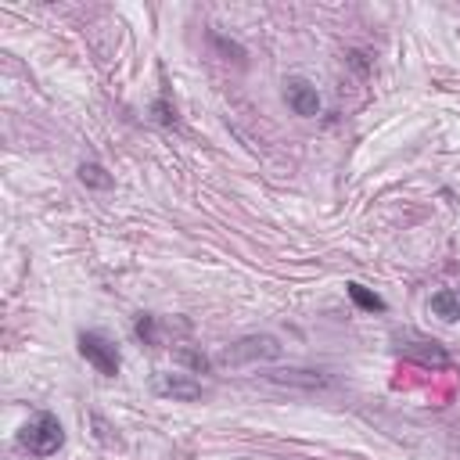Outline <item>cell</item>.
Segmentation results:
<instances>
[{"label": "cell", "mask_w": 460, "mask_h": 460, "mask_svg": "<svg viewBox=\"0 0 460 460\" xmlns=\"http://www.w3.org/2000/svg\"><path fill=\"white\" fill-rule=\"evenodd\" d=\"M133 331H137V338H140L144 345H158V323H155V316H147V313L137 316V327H133Z\"/></svg>", "instance_id": "cell-10"}, {"label": "cell", "mask_w": 460, "mask_h": 460, "mask_svg": "<svg viewBox=\"0 0 460 460\" xmlns=\"http://www.w3.org/2000/svg\"><path fill=\"white\" fill-rule=\"evenodd\" d=\"M273 381H295V385H309V388H316V385H327V377H316V374H309V370H284V374H270Z\"/></svg>", "instance_id": "cell-9"}, {"label": "cell", "mask_w": 460, "mask_h": 460, "mask_svg": "<svg viewBox=\"0 0 460 460\" xmlns=\"http://www.w3.org/2000/svg\"><path fill=\"white\" fill-rule=\"evenodd\" d=\"M155 115H158V122H165V126H169V122H176V111H169V104H165V101H158V104H155Z\"/></svg>", "instance_id": "cell-12"}, {"label": "cell", "mask_w": 460, "mask_h": 460, "mask_svg": "<svg viewBox=\"0 0 460 460\" xmlns=\"http://www.w3.org/2000/svg\"><path fill=\"white\" fill-rule=\"evenodd\" d=\"M280 356V341L273 334H248L234 345L223 349V363H248V359H277Z\"/></svg>", "instance_id": "cell-3"}, {"label": "cell", "mask_w": 460, "mask_h": 460, "mask_svg": "<svg viewBox=\"0 0 460 460\" xmlns=\"http://www.w3.org/2000/svg\"><path fill=\"white\" fill-rule=\"evenodd\" d=\"M349 298H352L359 309H367V313H381V309H385V298H377L374 291H367V288L356 284V280L349 284Z\"/></svg>", "instance_id": "cell-7"}, {"label": "cell", "mask_w": 460, "mask_h": 460, "mask_svg": "<svg viewBox=\"0 0 460 460\" xmlns=\"http://www.w3.org/2000/svg\"><path fill=\"white\" fill-rule=\"evenodd\" d=\"M431 313H435L438 320L453 323V320L460 316V295H456V291H435V295H431Z\"/></svg>", "instance_id": "cell-6"}, {"label": "cell", "mask_w": 460, "mask_h": 460, "mask_svg": "<svg viewBox=\"0 0 460 460\" xmlns=\"http://www.w3.org/2000/svg\"><path fill=\"white\" fill-rule=\"evenodd\" d=\"M180 359H183V363H190L194 370H205V367H208V359H205V356H198V352H190V349H180Z\"/></svg>", "instance_id": "cell-11"}, {"label": "cell", "mask_w": 460, "mask_h": 460, "mask_svg": "<svg viewBox=\"0 0 460 460\" xmlns=\"http://www.w3.org/2000/svg\"><path fill=\"white\" fill-rule=\"evenodd\" d=\"M79 352H83V359H86L97 374H104V377H115L119 367H122L119 349H115L101 331H83V334H79Z\"/></svg>", "instance_id": "cell-2"}, {"label": "cell", "mask_w": 460, "mask_h": 460, "mask_svg": "<svg viewBox=\"0 0 460 460\" xmlns=\"http://www.w3.org/2000/svg\"><path fill=\"white\" fill-rule=\"evenodd\" d=\"M151 388H155L158 395H165V399H176V402H194V399H201V385H198L194 377H187V374H155V377H151Z\"/></svg>", "instance_id": "cell-4"}, {"label": "cell", "mask_w": 460, "mask_h": 460, "mask_svg": "<svg viewBox=\"0 0 460 460\" xmlns=\"http://www.w3.org/2000/svg\"><path fill=\"white\" fill-rule=\"evenodd\" d=\"M284 97H288V108L295 115H316L320 111V93L309 79H288L284 83Z\"/></svg>", "instance_id": "cell-5"}, {"label": "cell", "mask_w": 460, "mask_h": 460, "mask_svg": "<svg viewBox=\"0 0 460 460\" xmlns=\"http://www.w3.org/2000/svg\"><path fill=\"white\" fill-rule=\"evenodd\" d=\"M79 180H83V183H90V187H101V190H104V187H111V176H108L97 162H83V165H79Z\"/></svg>", "instance_id": "cell-8"}, {"label": "cell", "mask_w": 460, "mask_h": 460, "mask_svg": "<svg viewBox=\"0 0 460 460\" xmlns=\"http://www.w3.org/2000/svg\"><path fill=\"white\" fill-rule=\"evenodd\" d=\"M18 442H22L32 456H50V453H58V449L65 446V428H61V420H58L54 413H36V417L22 428Z\"/></svg>", "instance_id": "cell-1"}]
</instances>
